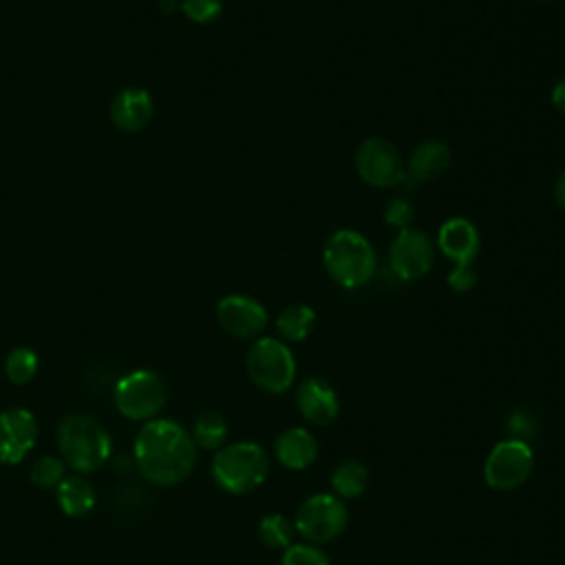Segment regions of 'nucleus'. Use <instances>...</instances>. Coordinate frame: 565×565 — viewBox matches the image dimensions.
<instances>
[{"label": "nucleus", "instance_id": "f257e3e1", "mask_svg": "<svg viewBox=\"0 0 565 565\" xmlns=\"http://www.w3.org/2000/svg\"><path fill=\"white\" fill-rule=\"evenodd\" d=\"M135 461L150 483L177 486L194 470L196 444L174 419H150L135 437Z\"/></svg>", "mask_w": 565, "mask_h": 565}, {"label": "nucleus", "instance_id": "f03ea898", "mask_svg": "<svg viewBox=\"0 0 565 565\" xmlns=\"http://www.w3.org/2000/svg\"><path fill=\"white\" fill-rule=\"evenodd\" d=\"M322 265L342 289L364 287L377 269L375 249L358 230H335L322 247Z\"/></svg>", "mask_w": 565, "mask_h": 565}, {"label": "nucleus", "instance_id": "7ed1b4c3", "mask_svg": "<svg viewBox=\"0 0 565 565\" xmlns=\"http://www.w3.org/2000/svg\"><path fill=\"white\" fill-rule=\"evenodd\" d=\"M62 459L77 472H95L110 457V437L90 415H66L57 426Z\"/></svg>", "mask_w": 565, "mask_h": 565}, {"label": "nucleus", "instance_id": "20e7f679", "mask_svg": "<svg viewBox=\"0 0 565 565\" xmlns=\"http://www.w3.org/2000/svg\"><path fill=\"white\" fill-rule=\"evenodd\" d=\"M269 472V457L256 441H234L216 450L212 459L214 481L230 494L256 490Z\"/></svg>", "mask_w": 565, "mask_h": 565}, {"label": "nucleus", "instance_id": "39448f33", "mask_svg": "<svg viewBox=\"0 0 565 565\" xmlns=\"http://www.w3.org/2000/svg\"><path fill=\"white\" fill-rule=\"evenodd\" d=\"M245 369L260 391L280 395L294 384L296 358L287 342L278 338H256L245 355Z\"/></svg>", "mask_w": 565, "mask_h": 565}, {"label": "nucleus", "instance_id": "423d86ee", "mask_svg": "<svg viewBox=\"0 0 565 565\" xmlns=\"http://www.w3.org/2000/svg\"><path fill=\"white\" fill-rule=\"evenodd\" d=\"M168 388L159 373L150 369H137L124 375L115 386L117 411L135 422L152 419L166 404Z\"/></svg>", "mask_w": 565, "mask_h": 565}, {"label": "nucleus", "instance_id": "0eeeda50", "mask_svg": "<svg viewBox=\"0 0 565 565\" xmlns=\"http://www.w3.org/2000/svg\"><path fill=\"white\" fill-rule=\"evenodd\" d=\"M349 523L347 505L340 497L318 492L300 503L294 516L296 532L313 545L329 543L338 539Z\"/></svg>", "mask_w": 565, "mask_h": 565}, {"label": "nucleus", "instance_id": "6e6552de", "mask_svg": "<svg viewBox=\"0 0 565 565\" xmlns=\"http://www.w3.org/2000/svg\"><path fill=\"white\" fill-rule=\"evenodd\" d=\"M534 468V452L523 439H503L494 444L483 463V479L492 490L510 492L527 481Z\"/></svg>", "mask_w": 565, "mask_h": 565}, {"label": "nucleus", "instance_id": "1a4fd4ad", "mask_svg": "<svg viewBox=\"0 0 565 565\" xmlns=\"http://www.w3.org/2000/svg\"><path fill=\"white\" fill-rule=\"evenodd\" d=\"M358 177L371 188H393L406 181V166L397 148L382 137L364 139L353 157Z\"/></svg>", "mask_w": 565, "mask_h": 565}, {"label": "nucleus", "instance_id": "9d476101", "mask_svg": "<svg viewBox=\"0 0 565 565\" xmlns=\"http://www.w3.org/2000/svg\"><path fill=\"white\" fill-rule=\"evenodd\" d=\"M388 263L399 280L413 282L424 278L435 263V245L422 230L408 227L397 232L388 249Z\"/></svg>", "mask_w": 565, "mask_h": 565}, {"label": "nucleus", "instance_id": "9b49d317", "mask_svg": "<svg viewBox=\"0 0 565 565\" xmlns=\"http://www.w3.org/2000/svg\"><path fill=\"white\" fill-rule=\"evenodd\" d=\"M221 329L241 340H256L267 329L269 316L260 300L245 294H230L216 302Z\"/></svg>", "mask_w": 565, "mask_h": 565}, {"label": "nucleus", "instance_id": "f8f14e48", "mask_svg": "<svg viewBox=\"0 0 565 565\" xmlns=\"http://www.w3.org/2000/svg\"><path fill=\"white\" fill-rule=\"evenodd\" d=\"M437 249L455 263V267H472L481 252V236L472 221L463 216L446 218L437 230Z\"/></svg>", "mask_w": 565, "mask_h": 565}, {"label": "nucleus", "instance_id": "ddd939ff", "mask_svg": "<svg viewBox=\"0 0 565 565\" xmlns=\"http://www.w3.org/2000/svg\"><path fill=\"white\" fill-rule=\"evenodd\" d=\"M38 439L35 417L24 408L0 413V463L22 461Z\"/></svg>", "mask_w": 565, "mask_h": 565}, {"label": "nucleus", "instance_id": "4468645a", "mask_svg": "<svg viewBox=\"0 0 565 565\" xmlns=\"http://www.w3.org/2000/svg\"><path fill=\"white\" fill-rule=\"evenodd\" d=\"M296 406L300 415L316 426H329L340 413V399L335 388L318 375L305 377L300 382V386L296 388Z\"/></svg>", "mask_w": 565, "mask_h": 565}, {"label": "nucleus", "instance_id": "2eb2a0df", "mask_svg": "<svg viewBox=\"0 0 565 565\" xmlns=\"http://www.w3.org/2000/svg\"><path fill=\"white\" fill-rule=\"evenodd\" d=\"M154 115V102L141 86H128L119 90L110 104V121L121 132L143 130Z\"/></svg>", "mask_w": 565, "mask_h": 565}, {"label": "nucleus", "instance_id": "dca6fc26", "mask_svg": "<svg viewBox=\"0 0 565 565\" xmlns=\"http://www.w3.org/2000/svg\"><path fill=\"white\" fill-rule=\"evenodd\" d=\"M450 148L439 139H426L415 146L406 163V177L426 183L439 179L450 168Z\"/></svg>", "mask_w": 565, "mask_h": 565}, {"label": "nucleus", "instance_id": "f3484780", "mask_svg": "<svg viewBox=\"0 0 565 565\" xmlns=\"http://www.w3.org/2000/svg\"><path fill=\"white\" fill-rule=\"evenodd\" d=\"M274 450H276V459L285 468L305 470L318 457V441L307 428L291 426L278 435Z\"/></svg>", "mask_w": 565, "mask_h": 565}, {"label": "nucleus", "instance_id": "a211bd4d", "mask_svg": "<svg viewBox=\"0 0 565 565\" xmlns=\"http://www.w3.org/2000/svg\"><path fill=\"white\" fill-rule=\"evenodd\" d=\"M55 490H57V505L66 516L77 519L88 514L95 508V490L79 475L64 477Z\"/></svg>", "mask_w": 565, "mask_h": 565}, {"label": "nucleus", "instance_id": "6ab92c4d", "mask_svg": "<svg viewBox=\"0 0 565 565\" xmlns=\"http://www.w3.org/2000/svg\"><path fill=\"white\" fill-rule=\"evenodd\" d=\"M313 324H316V311L302 302L287 305L276 316V331L280 335L278 340L282 342H302L313 331Z\"/></svg>", "mask_w": 565, "mask_h": 565}, {"label": "nucleus", "instance_id": "aec40b11", "mask_svg": "<svg viewBox=\"0 0 565 565\" xmlns=\"http://www.w3.org/2000/svg\"><path fill=\"white\" fill-rule=\"evenodd\" d=\"M366 483H369V470L364 463L355 459H347L338 463L335 470L331 472V488L335 497H340L342 501L362 497L366 490Z\"/></svg>", "mask_w": 565, "mask_h": 565}, {"label": "nucleus", "instance_id": "412c9836", "mask_svg": "<svg viewBox=\"0 0 565 565\" xmlns=\"http://www.w3.org/2000/svg\"><path fill=\"white\" fill-rule=\"evenodd\" d=\"M225 437H227V424H225L221 413L205 411V413H201L194 419L192 439L203 450H218V448H223L225 446Z\"/></svg>", "mask_w": 565, "mask_h": 565}, {"label": "nucleus", "instance_id": "4be33fe9", "mask_svg": "<svg viewBox=\"0 0 565 565\" xmlns=\"http://www.w3.org/2000/svg\"><path fill=\"white\" fill-rule=\"evenodd\" d=\"M294 532H296L294 523L285 514H278V512L265 514L258 523V536L271 550L289 547L291 539H294Z\"/></svg>", "mask_w": 565, "mask_h": 565}, {"label": "nucleus", "instance_id": "5701e85b", "mask_svg": "<svg viewBox=\"0 0 565 565\" xmlns=\"http://www.w3.org/2000/svg\"><path fill=\"white\" fill-rule=\"evenodd\" d=\"M38 371V355L29 347L13 349L4 360V373L13 384H26Z\"/></svg>", "mask_w": 565, "mask_h": 565}, {"label": "nucleus", "instance_id": "b1692460", "mask_svg": "<svg viewBox=\"0 0 565 565\" xmlns=\"http://www.w3.org/2000/svg\"><path fill=\"white\" fill-rule=\"evenodd\" d=\"M64 479V461L57 457H40L33 466H31V481L44 490L57 488L60 481Z\"/></svg>", "mask_w": 565, "mask_h": 565}, {"label": "nucleus", "instance_id": "393cba45", "mask_svg": "<svg viewBox=\"0 0 565 565\" xmlns=\"http://www.w3.org/2000/svg\"><path fill=\"white\" fill-rule=\"evenodd\" d=\"M280 565H331L327 552L313 543H291L282 552Z\"/></svg>", "mask_w": 565, "mask_h": 565}, {"label": "nucleus", "instance_id": "a878e982", "mask_svg": "<svg viewBox=\"0 0 565 565\" xmlns=\"http://www.w3.org/2000/svg\"><path fill=\"white\" fill-rule=\"evenodd\" d=\"M179 9L196 24H210L223 13V0H181Z\"/></svg>", "mask_w": 565, "mask_h": 565}, {"label": "nucleus", "instance_id": "bb28decb", "mask_svg": "<svg viewBox=\"0 0 565 565\" xmlns=\"http://www.w3.org/2000/svg\"><path fill=\"white\" fill-rule=\"evenodd\" d=\"M413 216H415V212H413L411 203L404 201V199H391V201L386 203V207H384V221H386V225L395 227L397 232L408 230L411 223H413Z\"/></svg>", "mask_w": 565, "mask_h": 565}, {"label": "nucleus", "instance_id": "cd10ccee", "mask_svg": "<svg viewBox=\"0 0 565 565\" xmlns=\"http://www.w3.org/2000/svg\"><path fill=\"white\" fill-rule=\"evenodd\" d=\"M446 282L452 291L457 294H466L472 291L477 285V271L475 265L472 267H452V271L446 276Z\"/></svg>", "mask_w": 565, "mask_h": 565}, {"label": "nucleus", "instance_id": "c85d7f7f", "mask_svg": "<svg viewBox=\"0 0 565 565\" xmlns=\"http://www.w3.org/2000/svg\"><path fill=\"white\" fill-rule=\"evenodd\" d=\"M508 428L514 433V439H527V435L534 433V426H532V419L527 417V413L523 411H516L510 422H508Z\"/></svg>", "mask_w": 565, "mask_h": 565}, {"label": "nucleus", "instance_id": "c756f323", "mask_svg": "<svg viewBox=\"0 0 565 565\" xmlns=\"http://www.w3.org/2000/svg\"><path fill=\"white\" fill-rule=\"evenodd\" d=\"M550 99H552V106H554L561 115H565V77L554 84Z\"/></svg>", "mask_w": 565, "mask_h": 565}, {"label": "nucleus", "instance_id": "7c9ffc66", "mask_svg": "<svg viewBox=\"0 0 565 565\" xmlns=\"http://www.w3.org/2000/svg\"><path fill=\"white\" fill-rule=\"evenodd\" d=\"M554 199L558 203V207L565 212V168L558 172L556 183H554Z\"/></svg>", "mask_w": 565, "mask_h": 565}, {"label": "nucleus", "instance_id": "2f4dec72", "mask_svg": "<svg viewBox=\"0 0 565 565\" xmlns=\"http://www.w3.org/2000/svg\"><path fill=\"white\" fill-rule=\"evenodd\" d=\"M159 7H161V11L170 13L177 9V0H159Z\"/></svg>", "mask_w": 565, "mask_h": 565}, {"label": "nucleus", "instance_id": "473e14b6", "mask_svg": "<svg viewBox=\"0 0 565 565\" xmlns=\"http://www.w3.org/2000/svg\"><path fill=\"white\" fill-rule=\"evenodd\" d=\"M539 2H547V0H539Z\"/></svg>", "mask_w": 565, "mask_h": 565}]
</instances>
